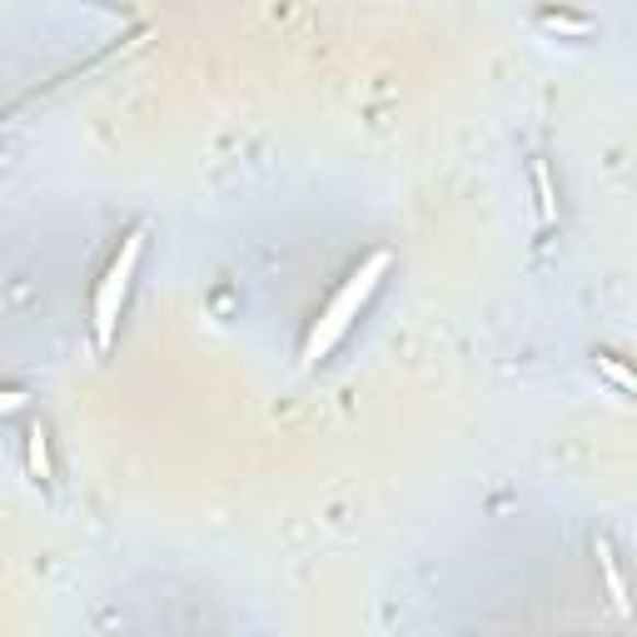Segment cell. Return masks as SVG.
<instances>
[{"mask_svg":"<svg viewBox=\"0 0 637 637\" xmlns=\"http://www.w3.org/2000/svg\"><path fill=\"white\" fill-rule=\"evenodd\" d=\"M25 403H31V394H25V389H0V419H11V413H21Z\"/></svg>","mask_w":637,"mask_h":637,"instance_id":"8","label":"cell"},{"mask_svg":"<svg viewBox=\"0 0 637 637\" xmlns=\"http://www.w3.org/2000/svg\"><path fill=\"white\" fill-rule=\"evenodd\" d=\"M389 270H394V254H389V249H374V254H368V260L359 264V270L349 274L344 284H339L334 299H329L325 309H319V319H314L309 339H304V354H299L304 368H314L319 359L334 354L339 339H344L349 329H354V319L364 314V304L374 299V289L384 284V274H389Z\"/></svg>","mask_w":637,"mask_h":637,"instance_id":"1","label":"cell"},{"mask_svg":"<svg viewBox=\"0 0 637 637\" xmlns=\"http://www.w3.org/2000/svg\"><path fill=\"white\" fill-rule=\"evenodd\" d=\"M25 464H31V478H41V484H50L55 478V464H50V433L35 423L31 433H25Z\"/></svg>","mask_w":637,"mask_h":637,"instance_id":"4","label":"cell"},{"mask_svg":"<svg viewBox=\"0 0 637 637\" xmlns=\"http://www.w3.org/2000/svg\"><path fill=\"white\" fill-rule=\"evenodd\" d=\"M598 374H603L617 394H633L637 389V378L627 374V364H623V359H613V354H598Z\"/></svg>","mask_w":637,"mask_h":637,"instance_id":"7","label":"cell"},{"mask_svg":"<svg viewBox=\"0 0 637 637\" xmlns=\"http://www.w3.org/2000/svg\"><path fill=\"white\" fill-rule=\"evenodd\" d=\"M140 254H145V229H130L125 244H120L115 264L105 270V280L95 284V299H90V329H95V349L105 354L115 344V329H120V314H125V299H130V280L140 270Z\"/></svg>","mask_w":637,"mask_h":637,"instance_id":"2","label":"cell"},{"mask_svg":"<svg viewBox=\"0 0 637 637\" xmlns=\"http://www.w3.org/2000/svg\"><path fill=\"white\" fill-rule=\"evenodd\" d=\"M533 190H538V219L543 225H558V190H553V174L543 160H533Z\"/></svg>","mask_w":637,"mask_h":637,"instance_id":"5","label":"cell"},{"mask_svg":"<svg viewBox=\"0 0 637 637\" xmlns=\"http://www.w3.org/2000/svg\"><path fill=\"white\" fill-rule=\"evenodd\" d=\"M598 568H603V588H607V598H613V613L627 623V617H633V603H627V583H623V572H617V562H613L607 538H598Z\"/></svg>","mask_w":637,"mask_h":637,"instance_id":"3","label":"cell"},{"mask_svg":"<svg viewBox=\"0 0 637 637\" xmlns=\"http://www.w3.org/2000/svg\"><path fill=\"white\" fill-rule=\"evenodd\" d=\"M538 25L553 35H572V41H583L588 31H593V21H583V15H568V11H538Z\"/></svg>","mask_w":637,"mask_h":637,"instance_id":"6","label":"cell"}]
</instances>
